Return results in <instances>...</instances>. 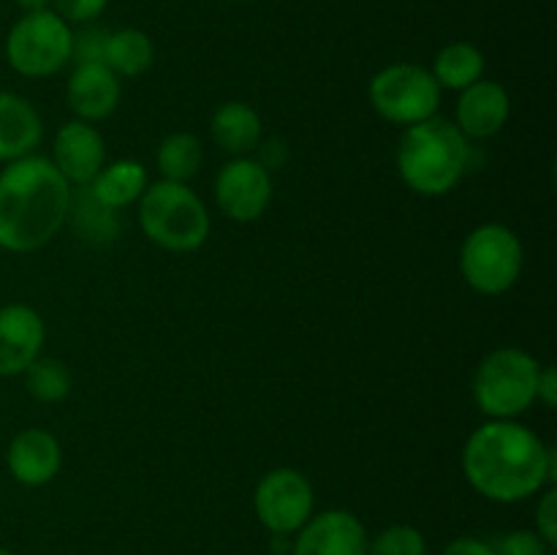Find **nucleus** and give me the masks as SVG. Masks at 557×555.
Returning <instances> with one entry per match:
<instances>
[{
  "mask_svg": "<svg viewBox=\"0 0 557 555\" xmlns=\"http://www.w3.org/2000/svg\"><path fill=\"white\" fill-rule=\"evenodd\" d=\"M462 473L484 498L517 504L544 490V484H555L557 457L553 446L525 424L490 419L466 441Z\"/></svg>",
  "mask_w": 557,
  "mask_h": 555,
  "instance_id": "f257e3e1",
  "label": "nucleus"
},
{
  "mask_svg": "<svg viewBox=\"0 0 557 555\" xmlns=\"http://www.w3.org/2000/svg\"><path fill=\"white\" fill-rule=\"evenodd\" d=\"M71 185L49 158L25 156L0 172V248L33 254L69 221Z\"/></svg>",
  "mask_w": 557,
  "mask_h": 555,
  "instance_id": "f03ea898",
  "label": "nucleus"
},
{
  "mask_svg": "<svg viewBox=\"0 0 557 555\" xmlns=\"http://www.w3.org/2000/svg\"><path fill=\"white\" fill-rule=\"evenodd\" d=\"M397 174L419 196H444L460 185L471 163L468 136L441 118L408 125L397 145Z\"/></svg>",
  "mask_w": 557,
  "mask_h": 555,
  "instance_id": "7ed1b4c3",
  "label": "nucleus"
},
{
  "mask_svg": "<svg viewBox=\"0 0 557 555\" xmlns=\"http://www.w3.org/2000/svg\"><path fill=\"white\" fill-rule=\"evenodd\" d=\"M139 226L150 243L172 254L199 250L210 237V212L185 183L161 180L139 199Z\"/></svg>",
  "mask_w": 557,
  "mask_h": 555,
  "instance_id": "20e7f679",
  "label": "nucleus"
},
{
  "mask_svg": "<svg viewBox=\"0 0 557 555\" xmlns=\"http://www.w3.org/2000/svg\"><path fill=\"white\" fill-rule=\"evenodd\" d=\"M542 365L522 348H495L473 375V400L490 419H515L536 403Z\"/></svg>",
  "mask_w": 557,
  "mask_h": 555,
  "instance_id": "39448f33",
  "label": "nucleus"
},
{
  "mask_svg": "<svg viewBox=\"0 0 557 555\" xmlns=\"http://www.w3.org/2000/svg\"><path fill=\"white\" fill-rule=\"evenodd\" d=\"M522 243L504 223H482L460 248V272L468 286L487 297L509 292L522 272Z\"/></svg>",
  "mask_w": 557,
  "mask_h": 555,
  "instance_id": "423d86ee",
  "label": "nucleus"
},
{
  "mask_svg": "<svg viewBox=\"0 0 557 555\" xmlns=\"http://www.w3.org/2000/svg\"><path fill=\"white\" fill-rule=\"evenodd\" d=\"M71 41L74 30L52 9L22 14L5 36V60L16 74L41 79L69 65Z\"/></svg>",
  "mask_w": 557,
  "mask_h": 555,
  "instance_id": "0eeeda50",
  "label": "nucleus"
},
{
  "mask_svg": "<svg viewBox=\"0 0 557 555\" xmlns=\"http://www.w3.org/2000/svg\"><path fill=\"white\" fill-rule=\"evenodd\" d=\"M370 103L389 123L417 125L435 118L441 107V87L424 65L392 63L370 79Z\"/></svg>",
  "mask_w": 557,
  "mask_h": 555,
  "instance_id": "6e6552de",
  "label": "nucleus"
},
{
  "mask_svg": "<svg viewBox=\"0 0 557 555\" xmlns=\"http://www.w3.org/2000/svg\"><path fill=\"white\" fill-rule=\"evenodd\" d=\"M313 484L297 468H272L253 493V509L261 526L275 536L297 533L313 515Z\"/></svg>",
  "mask_w": 557,
  "mask_h": 555,
  "instance_id": "1a4fd4ad",
  "label": "nucleus"
},
{
  "mask_svg": "<svg viewBox=\"0 0 557 555\" xmlns=\"http://www.w3.org/2000/svg\"><path fill=\"white\" fill-rule=\"evenodd\" d=\"M272 174L256 158H232L215 177V201L237 223L259 221L272 201Z\"/></svg>",
  "mask_w": 557,
  "mask_h": 555,
  "instance_id": "9d476101",
  "label": "nucleus"
},
{
  "mask_svg": "<svg viewBox=\"0 0 557 555\" xmlns=\"http://www.w3.org/2000/svg\"><path fill=\"white\" fill-rule=\"evenodd\" d=\"M368 531L354 511L324 509L299 528L292 555H368Z\"/></svg>",
  "mask_w": 557,
  "mask_h": 555,
  "instance_id": "9b49d317",
  "label": "nucleus"
},
{
  "mask_svg": "<svg viewBox=\"0 0 557 555\" xmlns=\"http://www.w3.org/2000/svg\"><path fill=\"white\" fill-rule=\"evenodd\" d=\"M49 161L58 166L69 185H90L107 161V145H103L101 131L85 120H71L54 136Z\"/></svg>",
  "mask_w": 557,
  "mask_h": 555,
  "instance_id": "f8f14e48",
  "label": "nucleus"
},
{
  "mask_svg": "<svg viewBox=\"0 0 557 555\" xmlns=\"http://www.w3.org/2000/svg\"><path fill=\"white\" fill-rule=\"evenodd\" d=\"M44 319L30 305H3L0 308V379L25 373L27 365L41 357Z\"/></svg>",
  "mask_w": 557,
  "mask_h": 555,
  "instance_id": "ddd939ff",
  "label": "nucleus"
},
{
  "mask_svg": "<svg viewBox=\"0 0 557 555\" xmlns=\"http://www.w3.org/2000/svg\"><path fill=\"white\" fill-rule=\"evenodd\" d=\"M120 92V76L107 63H76L65 87L71 112L85 123L107 120L117 109Z\"/></svg>",
  "mask_w": 557,
  "mask_h": 555,
  "instance_id": "4468645a",
  "label": "nucleus"
},
{
  "mask_svg": "<svg viewBox=\"0 0 557 555\" xmlns=\"http://www.w3.org/2000/svg\"><path fill=\"white\" fill-rule=\"evenodd\" d=\"M63 462L60 441L44 428H27L11 439L5 452V466L9 473L25 488H41L52 482Z\"/></svg>",
  "mask_w": 557,
  "mask_h": 555,
  "instance_id": "2eb2a0df",
  "label": "nucleus"
},
{
  "mask_svg": "<svg viewBox=\"0 0 557 555\" xmlns=\"http://www.w3.org/2000/svg\"><path fill=\"white\" fill-rule=\"evenodd\" d=\"M509 114L511 98L506 87L493 79H479L460 90L455 125L468 139H490L504 128Z\"/></svg>",
  "mask_w": 557,
  "mask_h": 555,
  "instance_id": "dca6fc26",
  "label": "nucleus"
},
{
  "mask_svg": "<svg viewBox=\"0 0 557 555\" xmlns=\"http://www.w3.org/2000/svg\"><path fill=\"white\" fill-rule=\"evenodd\" d=\"M44 136L41 114L27 98L0 90V161L11 163L33 156Z\"/></svg>",
  "mask_w": 557,
  "mask_h": 555,
  "instance_id": "f3484780",
  "label": "nucleus"
},
{
  "mask_svg": "<svg viewBox=\"0 0 557 555\" xmlns=\"http://www.w3.org/2000/svg\"><path fill=\"white\" fill-rule=\"evenodd\" d=\"M215 145L234 158H245L259 147L261 118L253 107L243 101H228L215 109L210 120Z\"/></svg>",
  "mask_w": 557,
  "mask_h": 555,
  "instance_id": "a211bd4d",
  "label": "nucleus"
},
{
  "mask_svg": "<svg viewBox=\"0 0 557 555\" xmlns=\"http://www.w3.org/2000/svg\"><path fill=\"white\" fill-rule=\"evenodd\" d=\"M90 196L107 210H120L141 199L147 190V172L139 161H114L92 177Z\"/></svg>",
  "mask_w": 557,
  "mask_h": 555,
  "instance_id": "6ab92c4d",
  "label": "nucleus"
},
{
  "mask_svg": "<svg viewBox=\"0 0 557 555\" xmlns=\"http://www.w3.org/2000/svg\"><path fill=\"white\" fill-rule=\"evenodd\" d=\"M430 74L441 90H466L484 76V54L471 41H451L435 54Z\"/></svg>",
  "mask_w": 557,
  "mask_h": 555,
  "instance_id": "aec40b11",
  "label": "nucleus"
},
{
  "mask_svg": "<svg viewBox=\"0 0 557 555\" xmlns=\"http://www.w3.org/2000/svg\"><path fill=\"white\" fill-rule=\"evenodd\" d=\"M156 60V47H152L150 36L136 27H123V30L109 33L107 54L103 63L114 71L117 76H139Z\"/></svg>",
  "mask_w": 557,
  "mask_h": 555,
  "instance_id": "412c9836",
  "label": "nucleus"
},
{
  "mask_svg": "<svg viewBox=\"0 0 557 555\" xmlns=\"http://www.w3.org/2000/svg\"><path fill=\"white\" fill-rule=\"evenodd\" d=\"M158 169H161L163 180H172V183H188L199 174L201 161H205V147L188 131H177V134H169L166 139L158 145L156 152Z\"/></svg>",
  "mask_w": 557,
  "mask_h": 555,
  "instance_id": "4be33fe9",
  "label": "nucleus"
},
{
  "mask_svg": "<svg viewBox=\"0 0 557 555\" xmlns=\"http://www.w3.org/2000/svg\"><path fill=\"white\" fill-rule=\"evenodd\" d=\"M25 386L30 397L41 403H60L71 392V373L58 359L38 357L36 362L27 365Z\"/></svg>",
  "mask_w": 557,
  "mask_h": 555,
  "instance_id": "5701e85b",
  "label": "nucleus"
},
{
  "mask_svg": "<svg viewBox=\"0 0 557 555\" xmlns=\"http://www.w3.org/2000/svg\"><path fill=\"white\" fill-rule=\"evenodd\" d=\"M368 555H428V539L419 528L397 522L370 539Z\"/></svg>",
  "mask_w": 557,
  "mask_h": 555,
  "instance_id": "b1692460",
  "label": "nucleus"
},
{
  "mask_svg": "<svg viewBox=\"0 0 557 555\" xmlns=\"http://www.w3.org/2000/svg\"><path fill=\"white\" fill-rule=\"evenodd\" d=\"M109 30H103V27H79V30L74 33V41H71V60H74V63H103Z\"/></svg>",
  "mask_w": 557,
  "mask_h": 555,
  "instance_id": "393cba45",
  "label": "nucleus"
},
{
  "mask_svg": "<svg viewBox=\"0 0 557 555\" xmlns=\"http://www.w3.org/2000/svg\"><path fill=\"white\" fill-rule=\"evenodd\" d=\"M493 547L495 555H549V550H553L536 531H528V528L506 533Z\"/></svg>",
  "mask_w": 557,
  "mask_h": 555,
  "instance_id": "a878e982",
  "label": "nucleus"
},
{
  "mask_svg": "<svg viewBox=\"0 0 557 555\" xmlns=\"http://www.w3.org/2000/svg\"><path fill=\"white\" fill-rule=\"evenodd\" d=\"M109 0H52V11L69 25H90L107 11Z\"/></svg>",
  "mask_w": 557,
  "mask_h": 555,
  "instance_id": "bb28decb",
  "label": "nucleus"
},
{
  "mask_svg": "<svg viewBox=\"0 0 557 555\" xmlns=\"http://www.w3.org/2000/svg\"><path fill=\"white\" fill-rule=\"evenodd\" d=\"M536 533L549 544V547H555L557 544V490H555V484H549L547 493L542 495V501H539V506H536Z\"/></svg>",
  "mask_w": 557,
  "mask_h": 555,
  "instance_id": "cd10ccee",
  "label": "nucleus"
},
{
  "mask_svg": "<svg viewBox=\"0 0 557 555\" xmlns=\"http://www.w3.org/2000/svg\"><path fill=\"white\" fill-rule=\"evenodd\" d=\"M441 555H495V547L476 536H457L441 550Z\"/></svg>",
  "mask_w": 557,
  "mask_h": 555,
  "instance_id": "c85d7f7f",
  "label": "nucleus"
},
{
  "mask_svg": "<svg viewBox=\"0 0 557 555\" xmlns=\"http://www.w3.org/2000/svg\"><path fill=\"white\" fill-rule=\"evenodd\" d=\"M536 400H542L547 408L557 406V370L553 365H544V368L539 370Z\"/></svg>",
  "mask_w": 557,
  "mask_h": 555,
  "instance_id": "c756f323",
  "label": "nucleus"
},
{
  "mask_svg": "<svg viewBox=\"0 0 557 555\" xmlns=\"http://www.w3.org/2000/svg\"><path fill=\"white\" fill-rule=\"evenodd\" d=\"M25 14H36V11L52 9V0H14Z\"/></svg>",
  "mask_w": 557,
  "mask_h": 555,
  "instance_id": "7c9ffc66",
  "label": "nucleus"
},
{
  "mask_svg": "<svg viewBox=\"0 0 557 555\" xmlns=\"http://www.w3.org/2000/svg\"><path fill=\"white\" fill-rule=\"evenodd\" d=\"M0 555H14V553H11V550H5V547H0Z\"/></svg>",
  "mask_w": 557,
  "mask_h": 555,
  "instance_id": "2f4dec72",
  "label": "nucleus"
},
{
  "mask_svg": "<svg viewBox=\"0 0 557 555\" xmlns=\"http://www.w3.org/2000/svg\"><path fill=\"white\" fill-rule=\"evenodd\" d=\"M232 3H243V0H232Z\"/></svg>",
  "mask_w": 557,
  "mask_h": 555,
  "instance_id": "473e14b6",
  "label": "nucleus"
}]
</instances>
